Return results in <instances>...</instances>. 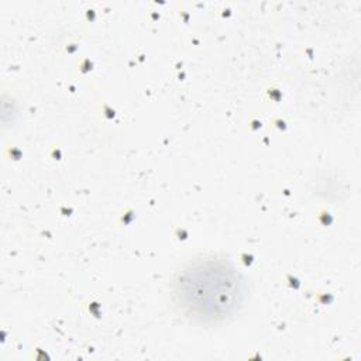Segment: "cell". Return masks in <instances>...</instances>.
<instances>
[{
	"mask_svg": "<svg viewBox=\"0 0 361 361\" xmlns=\"http://www.w3.org/2000/svg\"><path fill=\"white\" fill-rule=\"evenodd\" d=\"M247 293L238 272L221 259H199L173 281L175 306L202 323L223 322L237 313Z\"/></svg>",
	"mask_w": 361,
	"mask_h": 361,
	"instance_id": "6da1fadb",
	"label": "cell"
}]
</instances>
